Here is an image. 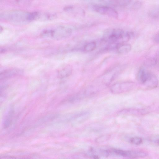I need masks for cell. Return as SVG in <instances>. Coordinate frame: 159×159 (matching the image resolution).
I'll return each instance as SVG.
<instances>
[{"label":"cell","mask_w":159,"mask_h":159,"mask_svg":"<svg viewBox=\"0 0 159 159\" xmlns=\"http://www.w3.org/2000/svg\"><path fill=\"white\" fill-rule=\"evenodd\" d=\"M1 18L18 25H22L34 20L33 12L22 10H12L1 14Z\"/></svg>","instance_id":"6da1fadb"},{"label":"cell","mask_w":159,"mask_h":159,"mask_svg":"<svg viewBox=\"0 0 159 159\" xmlns=\"http://www.w3.org/2000/svg\"><path fill=\"white\" fill-rule=\"evenodd\" d=\"M96 44L94 42H91L85 45L84 50L86 52H90L94 51L96 48Z\"/></svg>","instance_id":"4fadbf2b"},{"label":"cell","mask_w":159,"mask_h":159,"mask_svg":"<svg viewBox=\"0 0 159 159\" xmlns=\"http://www.w3.org/2000/svg\"><path fill=\"white\" fill-rule=\"evenodd\" d=\"M132 34L130 32H125L119 28L108 29L104 32V40L111 44L126 43L131 38Z\"/></svg>","instance_id":"7a4b0ae2"},{"label":"cell","mask_w":159,"mask_h":159,"mask_svg":"<svg viewBox=\"0 0 159 159\" xmlns=\"http://www.w3.org/2000/svg\"><path fill=\"white\" fill-rule=\"evenodd\" d=\"M92 8L97 13L107 15L110 17L115 18L117 15V12L115 9L106 6L94 5L92 6Z\"/></svg>","instance_id":"277c9868"},{"label":"cell","mask_w":159,"mask_h":159,"mask_svg":"<svg viewBox=\"0 0 159 159\" xmlns=\"http://www.w3.org/2000/svg\"><path fill=\"white\" fill-rule=\"evenodd\" d=\"M108 151L110 154L132 158V151H124L116 149H112L108 150Z\"/></svg>","instance_id":"9c48e42d"},{"label":"cell","mask_w":159,"mask_h":159,"mask_svg":"<svg viewBox=\"0 0 159 159\" xmlns=\"http://www.w3.org/2000/svg\"><path fill=\"white\" fill-rule=\"evenodd\" d=\"M22 73V70L18 68H8L1 72L0 79L1 81L19 75Z\"/></svg>","instance_id":"5b68a950"},{"label":"cell","mask_w":159,"mask_h":159,"mask_svg":"<svg viewBox=\"0 0 159 159\" xmlns=\"http://www.w3.org/2000/svg\"><path fill=\"white\" fill-rule=\"evenodd\" d=\"M156 142L157 144H159V139L156 140Z\"/></svg>","instance_id":"2e32d148"},{"label":"cell","mask_w":159,"mask_h":159,"mask_svg":"<svg viewBox=\"0 0 159 159\" xmlns=\"http://www.w3.org/2000/svg\"><path fill=\"white\" fill-rule=\"evenodd\" d=\"M72 32L70 28L62 25L45 29L42 32L41 35L44 38L60 40L69 37Z\"/></svg>","instance_id":"3957f363"},{"label":"cell","mask_w":159,"mask_h":159,"mask_svg":"<svg viewBox=\"0 0 159 159\" xmlns=\"http://www.w3.org/2000/svg\"><path fill=\"white\" fill-rule=\"evenodd\" d=\"M129 86L128 83H116L111 87V90L113 93L119 94L127 91L129 89Z\"/></svg>","instance_id":"8992f818"},{"label":"cell","mask_w":159,"mask_h":159,"mask_svg":"<svg viewBox=\"0 0 159 159\" xmlns=\"http://www.w3.org/2000/svg\"><path fill=\"white\" fill-rule=\"evenodd\" d=\"M72 71V67L69 65L61 67L58 70V77L59 78L67 77L71 75Z\"/></svg>","instance_id":"ba28073f"},{"label":"cell","mask_w":159,"mask_h":159,"mask_svg":"<svg viewBox=\"0 0 159 159\" xmlns=\"http://www.w3.org/2000/svg\"><path fill=\"white\" fill-rule=\"evenodd\" d=\"M90 154L95 159H99L101 157H107L110 155L108 150L102 149L91 148Z\"/></svg>","instance_id":"52a82bcc"},{"label":"cell","mask_w":159,"mask_h":159,"mask_svg":"<svg viewBox=\"0 0 159 159\" xmlns=\"http://www.w3.org/2000/svg\"><path fill=\"white\" fill-rule=\"evenodd\" d=\"M155 39L156 42L159 43V32L156 35Z\"/></svg>","instance_id":"9a60e30c"},{"label":"cell","mask_w":159,"mask_h":159,"mask_svg":"<svg viewBox=\"0 0 159 159\" xmlns=\"http://www.w3.org/2000/svg\"><path fill=\"white\" fill-rule=\"evenodd\" d=\"M116 49L120 54H125L131 50V45L126 43H118L115 46Z\"/></svg>","instance_id":"8fae6325"},{"label":"cell","mask_w":159,"mask_h":159,"mask_svg":"<svg viewBox=\"0 0 159 159\" xmlns=\"http://www.w3.org/2000/svg\"><path fill=\"white\" fill-rule=\"evenodd\" d=\"M152 76L149 72L142 68L140 70L138 75L139 81L145 84L150 81Z\"/></svg>","instance_id":"30bf717a"},{"label":"cell","mask_w":159,"mask_h":159,"mask_svg":"<svg viewBox=\"0 0 159 159\" xmlns=\"http://www.w3.org/2000/svg\"><path fill=\"white\" fill-rule=\"evenodd\" d=\"M14 114V110L11 108L8 111L4 120L3 126L5 128H8L11 123Z\"/></svg>","instance_id":"7c38bea8"},{"label":"cell","mask_w":159,"mask_h":159,"mask_svg":"<svg viewBox=\"0 0 159 159\" xmlns=\"http://www.w3.org/2000/svg\"><path fill=\"white\" fill-rule=\"evenodd\" d=\"M130 142L133 144L139 145L142 143L143 141L141 138L135 137L131 138L130 140Z\"/></svg>","instance_id":"5bb4252c"}]
</instances>
